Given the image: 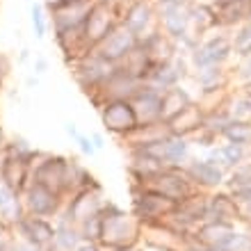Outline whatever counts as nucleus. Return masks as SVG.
<instances>
[{
	"instance_id": "1",
	"label": "nucleus",
	"mask_w": 251,
	"mask_h": 251,
	"mask_svg": "<svg viewBox=\"0 0 251 251\" xmlns=\"http://www.w3.org/2000/svg\"><path fill=\"white\" fill-rule=\"evenodd\" d=\"M103 217V233H100V245L103 247H135L142 242L144 226L139 224L132 212H126L117 203L107 201L105 208L100 210Z\"/></svg>"
},
{
	"instance_id": "2",
	"label": "nucleus",
	"mask_w": 251,
	"mask_h": 251,
	"mask_svg": "<svg viewBox=\"0 0 251 251\" xmlns=\"http://www.w3.org/2000/svg\"><path fill=\"white\" fill-rule=\"evenodd\" d=\"M192 71L205 69V66H231L233 62V44L228 30H212L201 37L197 48L190 53Z\"/></svg>"
},
{
	"instance_id": "3",
	"label": "nucleus",
	"mask_w": 251,
	"mask_h": 251,
	"mask_svg": "<svg viewBox=\"0 0 251 251\" xmlns=\"http://www.w3.org/2000/svg\"><path fill=\"white\" fill-rule=\"evenodd\" d=\"M121 9L124 7L107 0H92L89 12L85 16V41L87 46L96 48L114 27L121 25Z\"/></svg>"
},
{
	"instance_id": "4",
	"label": "nucleus",
	"mask_w": 251,
	"mask_h": 251,
	"mask_svg": "<svg viewBox=\"0 0 251 251\" xmlns=\"http://www.w3.org/2000/svg\"><path fill=\"white\" fill-rule=\"evenodd\" d=\"M130 185H137V187H144V190L155 192V194H162V197L172 199L176 203H180L183 199H187L192 192L197 190L190 183L183 167H165V169L155 172L149 178L139 180V183H130Z\"/></svg>"
},
{
	"instance_id": "5",
	"label": "nucleus",
	"mask_w": 251,
	"mask_h": 251,
	"mask_svg": "<svg viewBox=\"0 0 251 251\" xmlns=\"http://www.w3.org/2000/svg\"><path fill=\"white\" fill-rule=\"evenodd\" d=\"M69 69H71V75L75 80V85L82 89V94H85L87 99H92L94 94L103 87V82L110 78V73L114 71V64H110L96 50H92L85 57H80L73 64H69Z\"/></svg>"
},
{
	"instance_id": "6",
	"label": "nucleus",
	"mask_w": 251,
	"mask_h": 251,
	"mask_svg": "<svg viewBox=\"0 0 251 251\" xmlns=\"http://www.w3.org/2000/svg\"><path fill=\"white\" fill-rule=\"evenodd\" d=\"M132 192V205H130V212L135 215L142 226H153V224H160L167 215H172L178 203L172 201V199L162 197V194H155L151 190H144V187H137V185H130Z\"/></svg>"
},
{
	"instance_id": "7",
	"label": "nucleus",
	"mask_w": 251,
	"mask_h": 251,
	"mask_svg": "<svg viewBox=\"0 0 251 251\" xmlns=\"http://www.w3.org/2000/svg\"><path fill=\"white\" fill-rule=\"evenodd\" d=\"M25 215H34V217H46V219H55L64 210L66 199L62 197L60 192L50 190V187L41 185L37 180H30L27 187L21 194Z\"/></svg>"
},
{
	"instance_id": "8",
	"label": "nucleus",
	"mask_w": 251,
	"mask_h": 251,
	"mask_svg": "<svg viewBox=\"0 0 251 251\" xmlns=\"http://www.w3.org/2000/svg\"><path fill=\"white\" fill-rule=\"evenodd\" d=\"M142 85L144 82L139 78H135L130 71H126L121 64H114V71L110 73V78L103 82V87L89 100H92V105L96 110L103 103H107V100H130L142 89Z\"/></svg>"
},
{
	"instance_id": "9",
	"label": "nucleus",
	"mask_w": 251,
	"mask_h": 251,
	"mask_svg": "<svg viewBox=\"0 0 251 251\" xmlns=\"http://www.w3.org/2000/svg\"><path fill=\"white\" fill-rule=\"evenodd\" d=\"M99 117H100V124L105 128L112 137L126 139L128 135L139 128V121H137V114L132 110L130 100H107L103 105L99 107Z\"/></svg>"
},
{
	"instance_id": "10",
	"label": "nucleus",
	"mask_w": 251,
	"mask_h": 251,
	"mask_svg": "<svg viewBox=\"0 0 251 251\" xmlns=\"http://www.w3.org/2000/svg\"><path fill=\"white\" fill-rule=\"evenodd\" d=\"M107 201H110V199H105L103 185H100V183H94V185L75 192V194H71V197L66 199L64 210H62V212H64L71 222L82 224L85 219L100 215V210L105 208Z\"/></svg>"
},
{
	"instance_id": "11",
	"label": "nucleus",
	"mask_w": 251,
	"mask_h": 251,
	"mask_svg": "<svg viewBox=\"0 0 251 251\" xmlns=\"http://www.w3.org/2000/svg\"><path fill=\"white\" fill-rule=\"evenodd\" d=\"M121 25L137 39L158 30V5L155 0H130L121 9Z\"/></svg>"
},
{
	"instance_id": "12",
	"label": "nucleus",
	"mask_w": 251,
	"mask_h": 251,
	"mask_svg": "<svg viewBox=\"0 0 251 251\" xmlns=\"http://www.w3.org/2000/svg\"><path fill=\"white\" fill-rule=\"evenodd\" d=\"M66 162H69V158H66V155L41 151L39 158L34 160L32 167H30V169H32V180H37V183L50 187V190H55V192H60L62 197H64Z\"/></svg>"
},
{
	"instance_id": "13",
	"label": "nucleus",
	"mask_w": 251,
	"mask_h": 251,
	"mask_svg": "<svg viewBox=\"0 0 251 251\" xmlns=\"http://www.w3.org/2000/svg\"><path fill=\"white\" fill-rule=\"evenodd\" d=\"M190 75H192L190 60H187L185 55L178 53V55H174L172 60L158 62L144 85L153 87V89H158V92H167V89H172V87H176V85H183Z\"/></svg>"
},
{
	"instance_id": "14",
	"label": "nucleus",
	"mask_w": 251,
	"mask_h": 251,
	"mask_svg": "<svg viewBox=\"0 0 251 251\" xmlns=\"http://www.w3.org/2000/svg\"><path fill=\"white\" fill-rule=\"evenodd\" d=\"M135 151H144L158 160L162 167H185L192 158V144L185 137H176L169 135L158 144L144 146V149H135Z\"/></svg>"
},
{
	"instance_id": "15",
	"label": "nucleus",
	"mask_w": 251,
	"mask_h": 251,
	"mask_svg": "<svg viewBox=\"0 0 251 251\" xmlns=\"http://www.w3.org/2000/svg\"><path fill=\"white\" fill-rule=\"evenodd\" d=\"M183 169H185L187 178L197 190L215 192L222 190L226 183V172L219 169L217 165H212L208 158H190V162Z\"/></svg>"
},
{
	"instance_id": "16",
	"label": "nucleus",
	"mask_w": 251,
	"mask_h": 251,
	"mask_svg": "<svg viewBox=\"0 0 251 251\" xmlns=\"http://www.w3.org/2000/svg\"><path fill=\"white\" fill-rule=\"evenodd\" d=\"M199 87V99L203 96H215V94H224L233 87V69L231 66H205L197 69L190 75Z\"/></svg>"
},
{
	"instance_id": "17",
	"label": "nucleus",
	"mask_w": 251,
	"mask_h": 251,
	"mask_svg": "<svg viewBox=\"0 0 251 251\" xmlns=\"http://www.w3.org/2000/svg\"><path fill=\"white\" fill-rule=\"evenodd\" d=\"M137 41L139 39L135 37V34L128 32L124 25H119V27H114L112 32L107 34L105 39L100 41L94 50H96L103 60L110 62V64H121V62H124L132 50H135Z\"/></svg>"
},
{
	"instance_id": "18",
	"label": "nucleus",
	"mask_w": 251,
	"mask_h": 251,
	"mask_svg": "<svg viewBox=\"0 0 251 251\" xmlns=\"http://www.w3.org/2000/svg\"><path fill=\"white\" fill-rule=\"evenodd\" d=\"M14 231L19 233L23 242L39 247V249H46V247L53 245L55 240V219L25 215L19 224L14 226Z\"/></svg>"
},
{
	"instance_id": "19",
	"label": "nucleus",
	"mask_w": 251,
	"mask_h": 251,
	"mask_svg": "<svg viewBox=\"0 0 251 251\" xmlns=\"http://www.w3.org/2000/svg\"><path fill=\"white\" fill-rule=\"evenodd\" d=\"M215 12V30L238 27L240 23L251 19V5L247 0H228V2H210Z\"/></svg>"
},
{
	"instance_id": "20",
	"label": "nucleus",
	"mask_w": 251,
	"mask_h": 251,
	"mask_svg": "<svg viewBox=\"0 0 251 251\" xmlns=\"http://www.w3.org/2000/svg\"><path fill=\"white\" fill-rule=\"evenodd\" d=\"M160 103H162V92H158V89H153L149 85H142V89L130 99V105L137 114L139 126L162 121L160 119Z\"/></svg>"
},
{
	"instance_id": "21",
	"label": "nucleus",
	"mask_w": 251,
	"mask_h": 251,
	"mask_svg": "<svg viewBox=\"0 0 251 251\" xmlns=\"http://www.w3.org/2000/svg\"><path fill=\"white\" fill-rule=\"evenodd\" d=\"M0 180L5 183L14 194H23L27 183L32 180V169L30 162L9 155H0Z\"/></svg>"
},
{
	"instance_id": "22",
	"label": "nucleus",
	"mask_w": 251,
	"mask_h": 251,
	"mask_svg": "<svg viewBox=\"0 0 251 251\" xmlns=\"http://www.w3.org/2000/svg\"><path fill=\"white\" fill-rule=\"evenodd\" d=\"M89 5H92V2H80V5L64 7V9H57V12L48 14V16H50L53 37L55 34H69V32L85 30V16H87V12H89Z\"/></svg>"
},
{
	"instance_id": "23",
	"label": "nucleus",
	"mask_w": 251,
	"mask_h": 251,
	"mask_svg": "<svg viewBox=\"0 0 251 251\" xmlns=\"http://www.w3.org/2000/svg\"><path fill=\"white\" fill-rule=\"evenodd\" d=\"M203 119H205L203 105H201L199 100H194V103H190L183 112H178L172 121H165V124L169 126L172 135L190 139L192 135H197V132L203 128Z\"/></svg>"
},
{
	"instance_id": "24",
	"label": "nucleus",
	"mask_w": 251,
	"mask_h": 251,
	"mask_svg": "<svg viewBox=\"0 0 251 251\" xmlns=\"http://www.w3.org/2000/svg\"><path fill=\"white\" fill-rule=\"evenodd\" d=\"M235 224L231 222H217V219H208L203 224H199L194 233L190 235L192 242H197L201 247H210V249H219L226 240L233 235Z\"/></svg>"
},
{
	"instance_id": "25",
	"label": "nucleus",
	"mask_w": 251,
	"mask_h": 251,
	"mask_svg": "<svg viewBox=\"0 0 251 251\" xmlns=\"http://www.w3.org/2000/svg\"><path fill=\"white\" fill-rule=\"evenodd\" d=\"M203 158H208L212 165H217L219 169H224L228 174L240 162H245V160L251 158V149L242 144H233V142H219L217 146L208 149V153H205Z\"/></svg>"
},
{
	"instance_id": "26",
	"label": "nucleus",
	"mask_w": 251,
	"mask_h": 251,
	"mask_svg": "<svg viewBox=\"0 0 251 251\" xmlns=\"http://www.w3.org/2000/svg\"><path fill=\"white\" fill-rule=\"evenodd\" d=\"M208 219H217V222H231L238 224L240 222V208L238 201L228 190H215L208 197Z\"/></svg>"
},
{
	"instance_id": "27",
	"label": "nucleus",
	"mask_w": 251,
	"mask_h": 251,
	"mask_svg": "<svg viewBox=\"0 0 251 251\" xmlns=\"http://www.w3.org/2000/svg\"><path fill=\"white\" fill-rule=\"evenodd\" d=\"M172 130L165 121H158V124H149V126H139L137 130L128 135L126 139H121L126 151H135V149H144V146H151V144H158L162 142L165 137H169Z\"/></svg>"
},
{
	"instance_id": "28",
	"label": "nucleus",
	"mask_w": 251,
	"mask_h": 251,
	"mask_svg": "<svg viewBox=\"0 0 251 251\" xmlns=\"http://www.w3.org/2000/svg\"><path fill=\"white\" fill-rule=\"evenodd\" d=\"M208 197H210V192L194 190L190 197L183 199L178 203V208H176V212L185 219L192 228H197L199 224H203L205 217H208Z\"/></svg>"
},
{
	"instance_id": "29",
	"label": "nucleus",
	"mask_w": 251,
	"mask_h": 251,
	"mask_svg": "<svg viewBox=\"0 0 251 251\" xmlns=\"http://www.w3.org/2000/svg\"><path fill=\"white\" fill-rule=\"evenodd\" d=\"M139 46L151 55L153 62H167V60H172L174 55H178V46H176L160 27L153 30L151 34L142 37V39H139Z\"/></svg>"
},
{
	"instance_id": "30",
	"label": "nucleus",
	"mask_w": 251,
	"mask_h": 251,
	"mask_svg": "<svg viewBox=\"0 0 251 251\" xmlns=\"http://www.w3.org/2000/svg\"><path fill=\"white\" fill-rule=\"evenodd\" d=\"M82 245V238H80V228L75 222L66 217L64 212H60L55 217V240L53 247L57 251H78V247Z\"/></svg>"
},
{
	"instance_id": "31",
	"label": "nucleus",
	"mask_w": 251,
	"mask_h": 251,
	"mask_svg": "<svg viewBox=\"0 0 251 251\" xmlns=\"http://www.w3.org/2000/svg\"><path fill=\"white\" fill-rule=\"evenodd\" d=\"M194 96L187 92L183 85H176L172 89L162 92V103H160V119L162 121H172L178 112H183L190 103H194Z\"/></svg>"
},
{
	"instance_id": "32",
	"label": "nucleus",
	"mask_w": 251,
	"mask_h": 251,
	"mask_svg": "<svg viewBox=\"0 0 251 251\" xmlns=\"http://www.w3.org/2000/svg\"><path fill=\"white\" fill-rule=\"evenodd\" d=\"M94 183H99L96 180V176H94L89 169H87L82 162H80L78 158H69V162H66V183H64V197L69 199L71 194H75V192L85 190V187L94 185Z\"/></svg>"
},
{
	"instance_id": "33",
	"label": "nucleus",
	"mask_w": 251,
	"mask_h": 251,
	"mask_svg": "<svg viewBox=\"0 0 251 251\" xmlns=\"http://www.w3.org/2000/svg\"><path fill=\"white\" fill-rule=\"evenodd\" d=\"M160 169H165V167L160 165L153 155H149L144 151H128V174H130L132 183L149 178Z\"/></svg>"
},
{
	"instance_id": "34",
	"label": "nucleus",
	"mask_w": 251,
	"mask_h": 251,
	"mask_svg": "<svg viewBox=\"0 0 251 251\" xmlns=\"http://www.w3.org/2000/svg\"><path fill=\"white\" fill-rule=\"evenodd\" d=\"M39 153H41L39 149H34V146L30 144L25 137H21V135H16V137H7L5 149H2V155L25 160V162H30V167H32L34 160L39 158Z\"/></svg>"
},
{
	"instance_id": "35",
	"label": "nucleus",
	"mask_w": 251,
	"mask_h": 251,
	"mask_svg": "<svg viewBox=\"0 0 251 251\" xmlns=\"http://www.w3.org/2000/svg\"><path fill=\"white\" fill-rule=\"evenodd\" d=\"M231 44H233V60H242L251 55V19L240 23L231 30Z\"/></svg>"
},
{
	"instance_id": "36",
	"label": "nucleus",
	"mask_w": 251,
	"mask_h": 251,
	"mask_svg": "<svg viewBox=\"0 0 251 251\" xmlns=\"http://www.w3.org/2000/svg\"><path fill=\"white\" fill-rule=\"evenodd\" d=\"M222 142H233V144H242L251 149V121L233 119L222 132Z\"/></svg>"
},
{
	"instance_id": "37",
	"label": "nucleus",
	"mask_w": 251,
	"mask_h": 251,
	"mask_svg": "<svg viewBox=\"0 0 251 251\" xmlns=\"http://www.w3.org/2000/svg\"><path fill=\"white\" fill-rule=\"evenodd\" d=\"M30 23H32L34 39H44L48 34V30H50V16H48L41 0H32L30 2Z\"/></svg>"
},
{
	"instance_id": "38",
	"label": "nucleus",
	"mask_w": 251,
	"mask_h": 251,
	"mask_svg": "<svg viewBox=\"0 0 251 251\" xmlns=\"http://www.w3.org/2000/svg\"><path fill=\"white\" fill-rule=\"evenodd\" d=\"M251 185V158L240 162L235 169L226 174V183H224V190L228 192H238V190H245V187Z\"/></svg>"
},
{
	"instance_id": "39",
	"label": "nucleus",
	"mask_w": 251,
	"mask_h": 251,
	"mask_svg": "<svg viewBox=\"0 0 251 251\" xmlns=\"http://www.w3.org/2000/svg\"><path fill=\"white\" fill-rule=\"evenodd\" d=\"M78 228H80V238H82V242L100 245V233H103V217H100V215L85 219L82 224H78Z\"/></svg>"
},
{
	"instance_id": "40",
	"label": "nucleus",
	"mask_w": 251,
	"mask_h": 251,
	"mask_svg": "<svg viewBox=\"0 0 251 251\" xmlns=\"http://www.w3.org/2000/svg\"><path fill=\"white\" fill-rule=\"evenodd\" d=\"M233 80H235L240 87L251 85V55L249 57H242V60H235V66H233Z\"/></svg>"
},
{
	"instance_id": "41",
	"label": "nucleus",
	"mask_w": 251,
	"mask_h": 251,
	"mask_svg": "<svg viewBox=\"0 0 251 251\" xmlns=\"http://www.w3.org/2000/svg\"><path fill=\"white\" fill-rule=\"evenodd\" d=\"M41 2H44L48 14H53L57 9H64V7H73V5H80V2H92V0H41Z\"/></svg>"
},
{
	"instance_id": "42",
	"label": "nucleus",
	"mask_w": 251,
	"mask_h": 251,
	"mask_svg": "<svg viewBox=\"0 0 251 251\" xmlns=\"http://www.w3.org/2000/svg\"><path fill=\"white\" fill-rule=\"evenodd\" d=\"M75 144H78V149H80V153H82V155H87V158H94V155H96V146H94V142H92V137H89V135H82V132H80L78 135V139H75Z\"/></svg>"
},
{
	"instance_id": "43",
	"label": "nucleus",
	"mask_w": 251,
	"mask_h": 251,
	"mask_svg": "<svg viewBox=\"0 0 251 251\" xmlns=\"http://www.w3.org/2000/svg\"><path fill=\"white\" fill-rule=\"evenodd\" d=\"M9 71H12V62L7 60V55L0 53V80H2V82L9 78Z\"/></svg>"
},
{
	"instance_id": "44",
	"label": "nucleus",
	"mask_w": 251,
	"mask_h": 251,
	"mask_svg": "<svg viewBox=\"0 0 251 251\" xmlns=\"http://www.w3.org/2000/svg\"><path fill=\"white\" fill-rule=\"evenodd\" d=\"M48 71V60L46 57H37L34 60V75H44Z\"/></svg>"
},
{
	"instance_id": "45",
	"label": "nucleus",
	"mask_w": 251,
	"mask_h": 251,
	"mask_svg": "<svg viewBox=\"0 0 251 251\" xmlns=\"http://www.w3.org/2000/svg\"><path fill=\"white\" fill-rule=\"evenodd\" d=\"M89 137H92L94 146H96V151H103V149H105V137H103L100 132H89Z\"/></svg>"
},
{
	"instance_id": "46",
	"label": "nucleus",
	"mask_w": 251,
	"mask_h": 251,
	"mask_svg": "<svg viewBox=\"0 0 251 251\" xmlns=\"http://www.w3.org/2000/svg\"><path fill=\"white\" fill-rule=\"evenodd\" d=\"M64 132H66V135H69V137L73 139V142H75V139H78V135H80L78 126L73 124V121H66V124H64Z\"/></svg>"
},
{
	"instance_id": "47",
	"label": "nucleus",
	"mask_w": 251,
	"mask_h": 251,
	"mask_svg": "<svg viewBox=\"0 0 251 251\" xmlns=\"http://www.w3.org/2000/svg\"><path fill=\"white\" fill-rule=\"evenodd\" d=\"M9 251H44V249H39V247H34V245H27V242H19V245L9 247Z\"/></svg>"
},
{
	"instance_id": "48",
	"label": "nucleus",
	"mask_w": 251,
	"mask_h": 251,
	"mask_svg": "<svg viewBox=\"0 0 251 251\" xmlns=\"http://www.w3.org/2000/svg\"><path fill=\"white\" fill-rule=\"evenodd\" d=\"M100 249L103 251H142V247L135 245V247H121V249H117V247H103L100 245Z\"/></svg>"
},
{
	"instance_id": "49",
	"label": "nucleus",
	"mask_w": 251,
	"mask_h": 251,
	"mask_svg": "<svg viewBox=\"0 0 251 251\" xmlns=\"http://www.w3.org/2000/svg\"><path fill=\"white\" fill-rule=\"evenodd\" d=\"M27 60H30V50H27V48H23V50L19 53V64H25Z\"/></svg>"
},
{
	"instance_id": "50",
	"label": "nucleus",
	"mask_w": 251,
	"mask_h": 251,
	"mask_svg": "<svg viewBox=\"0 0 251 251\" xmlns=\"http://www.w3.org/2000/svg\"><path fill=\"white\" fill-rule=\"evenodd\" d=\"M5 142H7V135L2 130V126H0V155H2V149H5Z\"/></svg>"
},
{
	"instance_id": "51",
	"label": "nucleus",
	"mask_w": 251,
	"mask_h": 251,
	"mask_svg": "<svg viewBox=\"0 0 251 251\" xmlns=\"http://www.w3.org/2000/svg\"><path fill=\"white\" fill-rule=\"evenodd\" d=\"M39 85V75H30L27 78V87H37Z\"/></svg>"
},
{
	"instance_id": "52",
	"label": "nucleus",
	"mask_w": 251,
	"mask_h": 251,
	"mask_svg": "<svg viewBox=\"0 0 251 251\" xmlns=\"http://www.w3.org/2000/svg\"><path fill=\"white\" fill-rule=\"evenodd\" d=\"M205 2H228V0H205Z\"/></svg>"
},
{
	"instance_id": "53",
	"label": "nucleus",
	"mask_w": 251,
	"mask_h": 251,
	"mask_svg": "<svg viewBox=\"0 0 251 251\" xmlns=\"http://www.w3.org/2000/svg\"><path fill=\"white\" fill-rule=\"evenodd\" d=\"M107 2H117V5H121V0H107ZM124 7V5H121Z\"/></svg>"
},
{
	"instance_id": "54",
	"label": "nucleus",
	"mask_w": 251,
	"mask_h": 251,
	"mask_svg": "<svg viewBox=\"0 0 251 251\" xmlns=\"http://www.w3.org/2000/svg\"><path fill=\"white\" fill-rule=\"evenodd\" d=\"M2 87H5V82H2V80H0V92H2Z\"/></svg>"
},
{
	"instance_id": "55",
	"label": "nucleus",
	"mask_w": 251,
	"mask_h": 251,
	"mask_svg": "<svg viewBox=\"0 0 251 251\" xmlns=\"http://www.w3.org/2000/svg\"><path fill=\"white\" fill-rule=\"evenodd\" d=\"M126 2H130V0H121V5H126Z\"/></svg>"
},
{
	"instance_id": "56",
	"label": "nucleus",
	"mask_w": 251,
	"mask_h": 251,
	"mask_svg": "<svg viewBox=\"0 0 251 251\" xmlns=\"http://www.w3.org/2000/svg\"><path fill=\"white\" fill-rule=\"evenodd\" d=\"M245 89H251V85H247V87H245Z\"/></svg>"
},
{
	"instance_id": "57",
	"label": "nucleus",
	"mask_w": 251,
	"mask_h": 251,
	"mask_svg": "<svg viewBox=\"0 0 251 251\" xmlns=\"http://www.w3.org/2000/svg\"><path fill=\"white\" fill-rule=\"evenodd\" d=\"M247 2H249V5H251V0H247Z\"/></svg>"
},
{
	"instance_id": "58",
	"label": "nucleus",
	"mask_w": 251,
	"mask_h": 251,
	"mask_svg": "<svg viewBox=\"0 0 251 251\" xmlns=\"http://www.w3.org/2000/svg\"><path fill=\"white\" fill-rule=\"evenodd\" d=\"M247 251H251V247H249V249H247Z\"/></svg>"
},
{
	"instance_id": "59",
	"label": "nucleus",
	"mask_w": 251,
	"mask_h": 251,
	"mask_svg": "<svg viewBox=\"0 0 251 251\" xmlns=\"http://www.w3.org/2000/svg\"><path fill=\"white\" fill-rule=\"evenodd\" d=\"M27 2H32V0H27Z\"/></svg>"
}]
</instances>
